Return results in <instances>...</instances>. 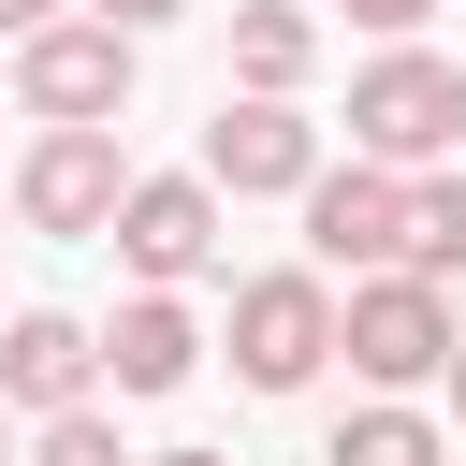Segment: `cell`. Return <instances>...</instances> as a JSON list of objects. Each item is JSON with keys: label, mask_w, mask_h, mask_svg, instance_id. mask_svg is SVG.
I'll use <instances>...</instances> for the list:
<instances>
[{"label": "cell", "mask_w": 466, "mask_h": 466, "mask_svg": "<svg viewBox=\"0 0 466 466\" xmlns=\"http://www.w3.org/2000/svg\"><path fill=\"white\" fill-rule=\"evenodd\" d=\"M466 146V73L437 58V44H379L364 73H350V160H379V175H437Z\"/></svg>", "instance_id": "1"}, {"label": "cell", "mask_w": 466, "mask_h": 466, "mask_svg": "<svg viewBox=\"0 0 466 466\" xmlns=\"http://www.w3.org/2000/svg\"><path fill=\"white\" fill-rule=\"evenodd\" d=\"M451 335H466L451 291L408 277V262H393V277H350V306H335V350H350L364 393H422V379H451Z\"/></svg>", "instance_id": "2"}, {"label": "cell", "mask_w": 466, "mask_h": 466, "mask_svg": "<svg viewBox=\"0 0 466 466\" xmlns=\"http://www.w3.org/2000/svg\"><path fill=\"white\" fill-rule=\"evenodd\" d=\"M320 364H335V277H320V262L248 277V291H233V379H248V393H306Z\"/></svg>", "instance_id": "3"}, {"label": "cell", "mask_w": 466, "mask_h": 466, "mask_svg": "<svg viewBox=\"0 0 466 466\" xmlns=\"http://www.w3.org/2000/svg\"><path fill=\"white\" fill-rule=\"evenodd\" d=\"M15 102H29L44 131H116V116H131V29L58 15L44 44H15Z\"/></svg>", "instance_id": "4"}, {"label": "cell", "mask_w": 466, "mask_h": 466, "mask_svg": "<svg viewBox=\"0 0 466 466\" xmlns=\"http://www.w3.org/2000/svg\"><path fill=\"white\" fill-rule=\"evenodd\" d=\"M189 175H204L218 204H306V189H320V116H306V102H218Z\"/></svg>", "instance_id": "5"}, {"label": "cell", "mask_w": 466, "mask_h": 466, "mask_svg": "<svg viewBox=\"0 0 466 466\" xmlns=\"http://www.w3.org/2000/svg\"><path fill=\"white\" fill-rule=\"evenodd\" d=\"M306 262H320V277H393V262H408V175L320 160V189H306Z\"/></svg>", "instance_id": "6"}, {"label": "cell", "mask_w": 466, "mask_h": 466, "mask_svg": "<svg viewBox=\"0 0 466 466\" xmlns=\"http://www.w3.org/2000/svg\"><path fill=\"white\" fill-rule=\"evenodd\" d=\"M116 204H131L116 131H29V160H15V218L29 233H116Z\"/></svg>", "instance_id": "7"}, {"label": "cell", "mask_w": 466, "mask_h": 466, "mask_svg": "<svg viewBox=\"0 0 466 466\" xmlns=\"http://www.w3.org/2000/svg\"><path fill=\"white\" fill-rule=\"evenodd\" d=\"M146 291H189L204 262H218V189L204 175H131V204H116V233H102Z\"/></svg>", "instance_id": "8"}, {"label": "cell", "mask_w": 466, "mask_h": 466, "mask_svg": "<svg viewBox=\"0 0 466 466\" xmlns=\"http://www.w3.org/2000/svg\"><path fill=\"white\" fill-rule=\"evenodd\" d=\"M0 408H29V422L102 408V335L58 320V306H15V320H0Z\"/></svg>", "instance_id": "9"}, {"label": "cell", "mask_w": 466, "mask_h": 466, "mask_svg": "<svg viewBox=\"0 0 466 466\" xmlns=\"http://www.w3.org/2000/svg\"><path fill=\"white\" fill-rule=\"evenodd\" d=\"M189 364H204V320H189L175 291H131V306L102 320V379H116V393H189Z\"/></svg>", "instance_id": "10"}, {"label": "cell", "mask_w": 466, "mask_h": 466, "mask_svg": "<svg viewBox=\"0 0 466 466\" xmlns=\"http://www.w3.org/2000/svg\"><path fill=\"white\" fill-rule=\"evenodd\" d=\"M320 73V15L306 0H233V102H291Z\"/></svg>", "instance_id": "11"}, {"label": "cell", "mask_w": 466, "mask_h": 466, "mask_svg": "<svg viewBox=\"0 0 466 466\" xmlns=\"http://www.w3.org/2000/svg\"><path fill=\"white\" fill-rule=\"evenodd\" d=\"M320 466H451V437H437L408 393H364V408L320 437Z\"/></svg>", "instance_id": "12"}, {"label": "cell", "mask_w": 466, "mask_h": 466, "mask_svg": "<svg viewBox=\"0 0 466 466\" xmlns=\"http://www.w3.org/2000/svg\"><path fill=\"white\" fill-rule=\"evenodd\" d=\"M408 277H466V160H437V175H408Z\"/></svg>", "instance_id": "13"}, {"label": "cell", "mask_w": 466, "mask_h": 466, "mask_svg": "<svg viewBox=\"0 0 466 466\" xmlns=\"http://www.w3.org/2000/svg\"><path fill=\"white\" fill-rule=\"evenodd\" d=\"M29 466H131V451H116V422H102V408H73V422H44V437H29Z\"/></svg>", "instance_id": "14"}, {"label": "cell", "mask_w": 466, "mask_h": 466, "mask_svg": "<svg viewBox=\"0 0 466 466\" xmlns=\"http://www.w3.org/2000/svg\"><path fill=\"white\" fill-rule=\"evenodd\" d=\"M422 15L437 0H350V29H379V44H422Z\"/></svg>", "instance_id": "15"}, {"label": "cell", "mask_w": 466, "mask_h": 466, "mask_svg": "<svg viewBox=\"0 0 466 466\" xmlns=\"http://www.w3.org/2000/svg\"><path fill=\"white\" fill-rule=\"evenodd\" d=\"M87 15H102V29H131V44H146V29H160V15H189V0H87Z\"/></svg>", "instance_id": "16"}, {"label": "cell", "mask_w": 466, "mask_h": 466, "mask_svg": "<svg viewBox=\"0 0 466 466\" xmlns=\"http://www.w3.org/2000/svg\"><path fill=\"white\" fill-rule=\"evenodd\" d=\"M58 29V0H0V44H44Z\"/></svg>", "instance_id": "17"}, {"label": "cell", "mask_w": 466, "mask_h": 466, "mask_svg": "<svg viewBox=\"0 0 466 466\" xmlns=\"http://www.w3.org/2000/svg\"><path fill=\"white\" fill-rule=\"evenodd\" d=\"M437 393H451V422H466V335H451V379H437Z\"/></svg>", "instance_id": "18"}, {"label": "cell", "mask_w": 466, "mask_h": 466, "mask_svg": "<svg viewBox=\"0 0 466 466\" xmlns=\"http://www.w3.org/2000/svg\"><path fill=\"white\" fill-rule=\"evenodd\" d=\"M146 466H233V451H146Z\"/></svg>", "instance_id": "19"}, {"label": "cell", "mask_w": 466, "mask_h": 466, "mask_svg": "<svg viewBox=\"0 0 466 466\" xmlns=\"http://www.w3.org/2000/svg\"><path fill=\"white\" fill-rule=\"evenodd\" d=\"M0 466H15V408H0Z\"/></svg>", "instance_id": "20"}, {"label": "cell", "mask_w": 466, "mask_h": 466, "mask_svg": "<svg viewBox=\"0 0 466 466\" xmlns=\"http://www.w3.org/2000/svg\"><path fill=\"white\" fill-rule=\"evenodd\" d=\"M0 218H15V189H0Z\"/></svg>", "instance_id": "21"}]
</instances>
